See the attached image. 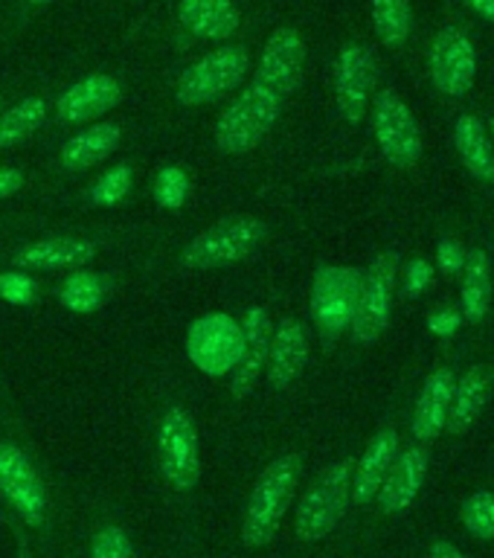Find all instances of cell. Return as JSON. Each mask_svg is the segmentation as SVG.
<instances>
[{
    "mask_svg": "<svg viewBox=\"0 0 494 558\" xmlns=\"http://www.w3.org/2000/svg\"><path fill=\"white\" fill-rule=\"evenodd\" d=\"M251 68L244 47H218L198 59L190 70H183L178 82V102L181 105H207L227 90H233Z\"/></svg>",
    "mask_w": 494,
    "mask_h": 558,
    "instance_id": "8fae6325",
    "label": "cell"
},
{
    "mask_svg": "<svg viewBox=\"0 0 494 558\" xmlns=\"http://www.w3.org/2000/svg\"><path fill=\"white\" fill-rule=\"evenodd\" d=\"M460 320H462V314L454 312V308H443V312H434L431 317H427L431 331H436V335H451L454 329H460Z\"/></svg>",
    "mask_w": 494,
    "mask_h": 558,
    "instance_id": "e575fe53",
    "label": "cell"
},
{
    "mask_svg": "<svg viewBox=\"0 0 494 558\" xmlns=\"http://www.w3.org/2000/svg\"><path fill=\"white\" fill-rule=\"evenodd\" d=\"M462 3H466L471 12H478L483 21L494 24V0H462Z\"/></svg>",
    "mask_w": 494,
    "mask_h": 558,
    "instance_id": "f35d334b",
    "label": "cell"
},
{
    "mask_svg": "<svg viewBox=\"0 0 494 558\" xmlns=\"http://www.w3.org/2000/svg\"><path fill=\"white\" fill-rule=\"evenodd\" d=\"M0 108H3V105H0Z\"/></svg>",
    "mask_w": 494,
    "mask_h": 558,
    "instance_id": "7bdbcfd3",
    "label": "cell"
},
{
    "mask_svg": "<svg viewBox=\"0 0 494 558\" xmlns=\"http://www.w3.org/2000/svg\"><path fill=\"white\" fill-rule=\"evenodd\" d=\"M303 64L305 41L300 38V33L291 29V26L274 29L268 41H265V50H262L260 70H256V85L268 87V90H274V94L286 99L300 85Z\"/></svg>",
    "mask_w": 494,
    "mask_h": 558,
    "instance_id": "4fadbf2b",
    "label": "cell"
},
{
    "mask_svg": "<svg viewBox=\"0 0 494 558\" xmlns=\"http://www.w3.org/2000/svg\"><path fill=\"white\" fill-rule=\"evenodd\" d=\"M489 137H492V146H494V113L489 117Z\"/></svg>",
    "mask_w": 494,
    "mask_h": 558,
    "instance_id": "60d3db41",
    "label": "cell"
},
{
    "mask_svg": "<svg viewBox=\"0 0 494 558\" xmlns=\"http://www.w3.org/2000/svg\"><path fill=\"white\" fill-rule=\"evenodd\" d=\"M157 465L166 486L174 492H192L201 477V445L198 427L190 410L169 408L157 427Z\"/></svg>",
    "mask_w": 494,
    "mask_h": 558,
    "instance_id": "277c9868",
    "label": "cell"
},
{
    "mask_svg": "<svg viewBox=\"0 0 494 558\" xmlns=\"http://www.w3.org/2000/svg\"><path fill=\"white\" fill-rule=\"evenodd\" d=\"M427 73L443 96L460 99L469 94L478 78V47L462 26L448 24L436 33L427 56Z\"/></svg>",
    "mask_w": 494,
    "mask_h": 558,
    "instance_id": "30bf717a",
    "label": "cell"
},
{
    "mask_svg": "<svg viewBox=\"0 0 494 558\" xmlns=\"http://www.w3.org/2000/svg\"><path fill=\"white\" fill-rule=\"evenodd\" d=\"M373 134L384 160L396 169H410L422 157V131L410 105L396 90H382L373 105Z\"/></svg>",
    "mask_w": 494,
    "mask_h": 558,
    "instance_id": "9c48e42d",
    "label": "cell"
},
{
    "mask_svg": "<svg viewBox=\"0 0 494 558\" xmlns=\"http://www.w3.org/2000/svg\"><path fill=\"white\" fill-rule=\"evenodd\" d=\"M134 186V174H131L129 163H117L111 166L108 172L99 174V181L91 186L87 192V201L96 204V207H117L120 201H125V195Z\"/></svg>",
    "mask_w": 494,
    "mask_h": 558,
    "instance_id": "f546056e",
    "label": "cell"
},
{
    "mask_svg": "<svg viewBox=\"0 0 494 558\" xmlns=\"http://www.w3.org/2000/svg\"><path fill=\"white\" fill-rule=\"evenodd\" d=\"M454 373L448 366H439L436 373H431L419 390L417 408H413V436L419 442H434L436 436L445 430V418H448V408H451V392H454Z\"/></svg>",
    "mask_w": 494,
    "mask_h": 558,
    "instance_id": "ffe728a7",
    "label": "cell"
},
{
    "mask_svg": "<svg viewBox=\"0 0 494 558\" xmlns=\"http://www.w3.org/2000/svg\"><path fill=\"white\" fill-rule=\"evenodd\" d=\"M262 239H265V225L260 218H225V221L207 227L183 247V265L192 270L227 268V265L248 259L260 247Z\"/></svg>",
    "mask_w": 494,
    "mask_h": 558,
    "instance_id": "5b68a950",
    "label": "cell"
},
{
    "mask_svg": "<svg viewBox=\"0 0 494 558\" xmlns=\"http://www.w3.org/2000/svg\"><path fill=\"white\" fill-rule=\"evenodd\" d=\"M427 465H431V457L422 445H410L405 451L396 453L387 477H384L382 488H378V509L384 514H401L408 512L410 506L417 504L419 492L425 486Z\"/></svg>",
    "mask_w": 494,
    "mask_h": 558,
    "instance_id": "5bb4252c",
    "label": "cell"
},
{
    "mask_svg": "<svg viewBox=\"0 0 494 558\" xmlns=\"http://www.w3.org/2000/svg\"><path fill=\"white\" fill-rule=\"evenodd\" d=\"M15 558H35L33 549H29V544H26V541H24V535L17 538V556Z\"/></svg>",
    "mask_w": 494,
    "mask_h": 558,
    "instance_id": "ab89813d",
    "label": "cell"
},
{
    "mask_svg": "<svg viewBox=\"0 0 494 558\" xmlns=\"http://www.w3.org/2000/svg\"><path fill=\"white\" fill-rule=\"evenodd\" d=\"M33 3H50V0H33Z\"/></svg>",
    "mask_w": 494,
    "mask_h": 558,
    "instance_id": "b9f144b4",
    "label": "cell"
},
{
    "mask_svg": "<svg viewBox=\"0 0 494 558\" xmlns=\"http://www.w3.org/2000/svg\"><path fill=\"white\" fill-rule=\"evenodd\" d=\"M309 364V338H305L303 323L297 317H286L277 323V329L270 331L268 347V384L274 390H286L303 375Z\"/></svg>",
    "mask_w": 494,
    "mask_h": 558,
    "instance_id": "2e32d148",
    "label": "cell"
},
{
    "mask_svg": "<svg viewBox=\"0 0 494 558\" xmlns=\"http://www.w3.org/2000/svg\"><path fill=\"white\" fill-rule=\"evenodd\" d=\"M268 347H270V320L268 312L253 305L244 314V338H242V355H239V364L233 366V381H230V390H233L236 399H244L251 396V390L260 381L262 369H265V361H268Z\"/></svg>",
    "mask_w": 494,
    "mask_h": 558,
    "instance_id": "e0dca14e",
    "label": "cell"
},
{
    "mask_svg": "<svg viewBox=\"0 0 494 558\" xmlns=\"http://www.w3.org/2000/svg\"><path fill=\"white\" fill-rule=\"evenodd\" d=\"M0 296L12 305L33 303L35 279H29L26 274H0Z\"/></svg>",
    "mask_w": 494,
    "mask_h": 558,
    "instance_id": "d6a6232c",
    "label": "cell"
},
{
    "mask_svg": "<svg viewBox=\"0 0 494 558\" xmlns=\"http://www.w3.org/2000/svg\"><path fill=\"white\" fill-rule=\"evenodd\" d=\"M0 497L33 530H41L50 518V497L41 474L29 453L9 439H0Z\"/></svg>",
    "mask_w": 494,
    "mask_h": 558,
    "instance_id": "52a82bcc",
    "label": "cell"
},
{
    "mask_svg": "<svg viewBox=\"0 0 494 558\" xmlns=\"http://www.w3.org/2000/svg\"><path fill=\"white\" fill-rule=\"evenodd\" d=\"M282 96L253 82L242 96H236L216 122V146L225 155H244L268 137L282 113Z\"/></svg>",
    "mask_w": 494,
    "mask_h": 558,
    "instance_id": "3957f363",
    "label": "cell"
},
{
    "mask_svg": "<svg viewBox=\"0 0 494 558\" xmlns=\"http://www.w3.org/2000/svg\"><path fill=\"white\" fill-rule=\"evenodd\" d=\"M44 120H47V105L38 96L21 99L7 111H0V148H12L33 137Z\"/></svg>",
    "mask_w": 494,
    "mask_h": 558,
    "instance_id": "484cf974",
    "label": "cell"
},
{
    "mask_svg": "<svg viewBox=\"0 0 494 558\" xmlns=\"http://www.w3.org/2000/svg\"><path fill=\"white\" fill-rule=\"evenodd\" d=\"M297 483H300V457L282 453L270 460L253 483L242 518V544L244 547H268L277 538L279 526L286 521L291 500H294Z\"/></svg>",
    "mask_w": 494,
    "mask_h": 558,
    "instance_id": "6da1fadb",
    "label": "cell"
},
{
    "mask_svg": "<svg viewBox=\"0 0 494 558\" xmlns=\"http://www.w3.org/2000/svg\"><path fill=\"white\" fill-rule=\"evenodd\" d=\"M396 453H399V434H396V427H382L370 439L364 453L358 457L356 465H352V500L358 506H366L370 500H375L384 477H387V471H390L393 460H396Z\"/></svg>",
    "mask_w": 494,
    "mask_h": 558,
    "instance_id": "d6986e66",
    "label": "cell"
},
{
    "mask_svg": "<svg viewBox=\"0 0 494 558\" xmlns=\"http://www.w3.org/2000/svg\"><path fill=\"white\" fill-rule=\"evenodd\" d=\"M190 198V178L181 166H164L155 181V201L164 209H181Z\"/></svg>",
    "mask_w": 494,
    "mask_h": 558,
    "instance_id": "4dcf8cb0",
    "label": "cell"
},
{
    "mask_svg": "<svg viewBox=\"0 0 494 558\" xmlns=\"http://www.w3.org/2000/svg\"><path fill=\"white\" fill-rule=\"evenodd\" d=\"M427 558H471L469 553H462L457 544H451V541H434L431 544V549H427Z\"/></svg>",
    "mask_w": 494,
    "mask_h": 558,
    "instance_id": "74e56055",
    "label": "cell"
},
{
    "mask_svg": "<svg viewBox=\"0 0 494 558\" xmlns=\"http://www.w3.org/2000/svg\"><path fill=\"white\" fill-rule=\"evenodd\" d=\"M454 148L471 178L483 183L494 181V146L489 129L474 113H460L454 122Z\"/></svg>",
    "mask_w": 494,
    "mask_h": 558,
    "instance_id": "d4e9b609",
    "label": "cell"
},
{
    "mask_svg": "<svg viewBox=\"0 0 494 558\" xmlns=\"http://www.w3.org/2000/svg\"><path fill=\"white\" fill-rule=\"evenodd\" d=\"M91 558H134L129 532L117 523H103L91 541Z\"/></svg>",
    "mask_w": 494,
    "mask_h": 558,
    "instance_id": "1f68e13d",
    "label": "cell"
},
{
    "mask_svg": "<svg viewBox=\"0 0 494 558\" xmlns=\"http://www.w3.org/2000/svg\"><path fill=\"white\" fill-rule=\"evenodd\" d=\"M24 186V172L21 169H9V166H0V201L15 195Z\"/></svg>",
    "mask_w": 494,
    "mask_h": 558,
    "instance_id": "8d00e7d4",
    "label": "cell"
},
{
    "mask_svg": "<svg viewBox=\"0 0 494 558\" xmlns=\"http://www.w3.org/2000/svg\"><path fill=\"white\" fill-rule=\"evenodd\" d=\"M462 279H460V314L462 320L480 323L492 308V256L483 247H471L462 262Z\"/></svg>",
    "mask_w": 494,
    "mask_h": 558,
    "instance_id": "7402d4cb",
    "label": "cell"
},
{
    "mask_svg": "<svg viewBox=\"0 0 494 558\" xmlns=\"http://www.w3.org/2000/svg\"><path fill=\"white\" fill-rule=\"evenodd\" d=\"M494 390V366L478 364L471 366L469 373H462L460 381H454L451 408H448V418H445V430L454 436L466 434L474 427L480 413L486 410L489 399Z\"/></svg>",
    "mask_w": 494,
    "mask_h": 558,
    "instance_id": "ac0fdd59",
    "label": "cell"
},
{
    "mask_svg": "<svg viewBox=\"0 0 494 558\" xmlns=\"http://www.w3.org/2000/svg\"><path fill=\"white\" fill-rule=\"evenodd\" d=\"M122 143V129L117 122H94L85 131H79L76 137H70L61 148V166L68 172H82L91 166L103 163L105 157H111Z\"/></svg>",
    "mask_w": 494,
    "mask_h": 558,
    "instance_id": "603a6c76",
    "label": "cell"
},
{
    "mask_svg": "<svg viewBox=\"0 0 494 558\" xmlns=\"http://www.w3.org/2000/svg\"><path fill=\"white\" fill-rule=\"evenodd\" d=\"M181 24L207 41H225L239 29V7L233 0H181Z\"/></svg>",
    "mask_w": 494,
    "mask_h": 558,
    "instance_id": "cb8c5ba5",
    "label": "cell"
},
{
    "mask_svg": "<svg viewBox=\"0 0 494 558\" xmlns=\"http://www.w3.org/2000/svg\"><path fill=\"white\" fill-rule=\"evenodd\" d=\"M122 99L120 82L108 73H94V76L79 78L76 85H70L56 102V113L61 122H91L103 117L111 108H117Z\"/></svg>",
    "mask_w": 494,
    "mask_h": 558,
    "instance_id": "9a60e30c",
    "label": "cell"
},
{
    "mask_svg": "<svg viewBox=\"0 0 494 558\" xmlns=\"http://www.w3.org/2000/svg\"><path fill=\"white\" fill-rule=\"evenodd\" d=\"M375 85V59L364 44H347L335 61V102L347 122H361Z\"/></svg>",
    "mask_w": 494,
    "mask_h": 558,
    "instance_id": "7c38bea8",
    "label": "cell"
},
{
    "mask_svg": "<svg viewBox=\"0 0 494 558\" xmlns=\"http://www.w3.org/2000/svg\"><path fill=\"white\" fill-rule=\"evenodd\" d=\"M370 15H373L375 35H378L390 50L405 47V41L410 38V26H413L410 0H373V3H370Z\"/></svg>",
    "mask_w": 494,
    "mask_h": 558,
    "instance_id": "83f0119b",
    "label": "cell"
},
{
    "mask_svg": "<svg viewBox=\"0 0 494 558\" xmlns=\"http://www.w3.org/2000/svg\"><path fill=\"white\" fill-rule=\"evenodd\" d=\"M462 262H466L462 244L454 242V239H443V244H439V268L445 274H457L462 268Z\"/></svg>",
    "mask_w": 494,
    "mask_h": 558,
    "instance_id": "836d02e7",
    "label": "cell"
},
{
    "mask_svg": "<svg viewBox=\"0 0 494 558\" xmlns=\"http://www.w3.org/2000/svg\"><path fill=\"white\" fill-rule=\"evenodd\" d=\"M396 277H399V253L396 251L378 253L373 265L364 270L356 314H352V323H349V335L361 347L375 343L390 326Z\"/></svg>",
    "mask_w": 494,
    "mask_h": 558,
    "instance_id": "8992f818",
    "label": "cell"
},
{
    "mask_svg": "<svg viewBox=\"0 0 494 558\" xmlns=\"http://www.w3.org/2000/svg\"><path fill=\"white\" fill-rule=\"evenodd\" d=\"M352 465L356 460L332 462L321 477L314 480L312 488L300 497L294 512V535L303 544H317L326 541L347 514V506L352 500Z\"/></svg>",
    "mask_w": 494,
    "mask_h": 558,
    "instance_id": "7a4b0ae2",
    "label": "cell"
},
{
    "mask_svg": "<svg viewBox=\"0 0 494 558\" xmlns=\"http://www.w3.org/2000/svg\"><path fill=\"white\" fill-rule=\"evenodd\" d=\"M361 277H364V270L349 268V265H323L314 274L312 317L326 343L349 329L352 314H356L358 291H361Z\"/></svg>",
    "mask_w": 494,
    "mask_h": 558,
    "instance_id": "ba28073f",
    "label": "cell"
},
{
    "mask_svg": "<svg viewBox=\"0 0 494 558\" xmlns=\"http://www.w3.org/2000/svg\"><path fill=\"white\" fill-rule=\"evenodd\" d=\"M431 282V268H427V262L425 259H417V262H410V268H408V294H419L422 288Z\"/></svg>",
    "mask_w": 494,
    "mask_h": 558,
    "instance_id": "d590c367",
    "label": "cell"
},
{
    "mask_svg": "<svg viewBox=\"0 0 494 558\" xmlns=\"http://www.w3.org/2000/svg\"><path fill=\"white\" fill-rule=\"evenodd\" d=\"M105 300H108V279L99 277V274L73 270L59 286V303L68 312L91 314L96 308H103Z\"/></svg>",
    "mask_w": 494,
    "mask_h": 558,
    "instance_id": "4316f807",
    "label": "cell"
},
{
    "mask_svg": "<svg viewBox=\"0 0 494 558\" xmlns=\"http://www.w3.org/2000/svg\"><path fill=\"white\" fill-rule=\"evenodd\" d=\"M96 256V244L73 235L38 239L17 253L15 268L24 270H76Z\"/></svg>",
    "mask_w": 494,
    "mask_h": 558,
    "instance_id": "44dd1931",
    "label": "cell"
},
{
    "mask_svg": "<svg viewBox=\"0 0 494 558\" xmlns=\"http://www.w3.org/2000/svg\"><path fill=\"white\" fill-rule=\"evenodd\" d=\"M462 526L469 530V535L480 541L494 538V492L492 488H478L462 500L460 509Z\"/></svg>",
    "mask_w": 494,
    "mask_h": 558,
    "instance_id": "f1b7e54d",
    "label": "cell"
}]
</instances>
